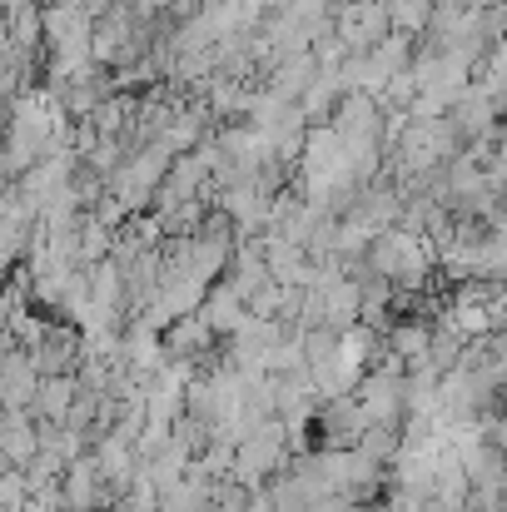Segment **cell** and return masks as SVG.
<instances>
[{
	"mask_svg": "<svg viewBox=\"0 0 507 512\" xmlns=\"http://www.w3.org/2000/svg\"><path fill=\"white\" fill-rule=\"evenodd\" d=\"M65 403H70V383H50V388L40 393V408H45V413H65Z\"/></svg>",
	"mask_w": 507,
	"mask_h": 512,
	"instance_id": "cell-1",
	"label": "cell"
},
{
	"mask_svg": "<svg viewBox=\"0 0 507 512\" xmlns=\"http://www.w3.org/2000/svg\"><path fill=\"white\" fill-rule=\"evenodd\" d=\"M0 194H5V179H0Z\"/></svg>",
	"mask_w": 507,
	"mask_h": 512,
	"instance_id": "cell-2",
	"label": "cell"
}]
</instances>
